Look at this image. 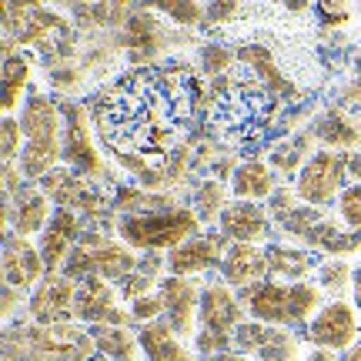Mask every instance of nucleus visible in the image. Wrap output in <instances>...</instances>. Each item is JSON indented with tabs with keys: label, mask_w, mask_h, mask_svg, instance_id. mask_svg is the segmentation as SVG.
<instances>
[{
	"label": "nucleus",
	"mask_w": 361,
	"mask_h": 361,
	"mask_svg": "<svg viewBox=\"0 0 361 361\" xmlns=\"http://www.w3.org/2000/svg\"><path fill=\"white\" fill-rule=\"evenodd\" d=\"M191 67H130L94 90L87 111L101 147L111 151L134 184L157 171L180 144L194 111L204 107V84Z\"/></svg>",
	"instance_id": "1"
},
{
	"label": "nucleus",
	"mask_w": 361,
	"mask_h": 361,
	"mask_svg": "<svg viewBox=\"0 0 361 361\" xmlns=\"http://www.w3.org/2000/svg\"><path fill=\"white\" fill-rule=\"evenodd\" d=\"M204 111L211 107L214 128L234 144L261 141L278 117V97L261 84L251 71L241 78H214L204 90Z\"/></svg>",
	"instance_id": "2"
},
{
	"label": "nucleus",
	"mask_w": 361,
	"mask_h": 361,
	"mask_svg": "<svg viewBox=\"0 0 361 361\" xmlns=\"http://www.w3.org/2000/svg\"><path fill=\"white\" fill-rule=\"evenodd\" d=\"M17 117L24 128V151L17 164L30 184H37L44 174L64 164V111L51 94L30 90Z\"/></svg>",
	"instance_id": "3"
},
{
	"label": "nucleus",
	"mask_w": 361,
	"mask_h": 361,
	"mask_svg": "<svg viewBox=\"0 0 361 361\" xmlns=\"http://www.w3.org/2000/svg\"><path fill=\"white\" fill-rule=\"evenodd\" d=\"M94 355L97 345L90 338V328L74 322H11L4 328V361H90Z\"/></svg>",
	"instance_id": "4"
},
{
	"label": "nucleus",
	"mask_w": 361,
	"mask_h": 361,
	"mask_svg": "<svg viewBox=\"0 0 361 361\" xmlns=\"http://www.w3.org/2000/svg\"><path fill=\"white\" fill-rule=\"evenodd\" d=\"M322 288L311 281H274L264 278L261 284H251L241 291V301L247 308V318L274 328H308L311 318L322 311Z\"/></svg>",
	"instance_id": "5"
},
{
	"label": "nucleus",
	"mask_w": 361,
	"mask_h": 361,
	"mask_svg": "<svg viewBox=\"0 0 361 361\" xmlns=\"http://www.w3.org/2000/svg\"><path fill=\"white\" fill-rule=\"evenodd\" d=\"M247 322V308L241 295H234V288L224 278L204 284L201 295V311H197V335H194V348L201 358L207 355H221L231 351L234 331Z\"/></svg>",
	"instance_id": "6"
},
{
	"label": "nucleus",
	"mask_w": 361,
	"mask_h": 361,
	"mask_svg": "<svg viewBox=\"0 0 361 361\" xmlns=\"http://www.w3.org/2000/svg\"><path fill=\"white\" fill-rule=\"evenodd\" d=\"M141 258L130 245H124L121 238H111L107 231H90L80 234L78 247L71 251V258L64 261L61 274H67L71 281H84V278H104V281H121L124 274L137 271Z\"/></svg>",
	"instance_id": "7"
},
{
	"label": "nucleus",
	"mask_w": 361,
	"mask_h": 361,
	"mask_svg": "<svg viewBox=\"0 0 361 361\" xmlns=\"http://www.w3.org/2000/svg\"><path fill=\"white\" fill-rule=\"evenodd\" d=\"M117 238L134 251H174L201 231V218L191 207H171L157 214H117Z\"/></svg>",
	"instance_id": "8"
},
{
	"label": "nucleus",
	"mask_w": 361,
	"mask_h": 361,
	"mask_svg": "<svg viewBox=\"0 0 361 361\" xmlns=\"http://www.w3.org/2000/svg\"><path fill=\"white\" fill-rule=\"evenodd\" d=\"M37 188L47 197L54 201V207H67V211H78L84 221H94V224H101L104 231L117 234V221L114 218L117 211L114 204L107 201L101 194V188H97V180L84 178V174H78L74 168H54L51 174H44V178L37 180Z\"/></svg>",
	"instance_id": "9"
},
{
	"label": "nucleus",
	"mask_w": 361,
	"mask_h": 361,
	"mask_svg": "<svg viewBox=\"0 0 361 361\" xmlns=\"http://www.w3.org/2000/svg\"><path fill=\"white\" fill-rule=\"evenodd\" d=\"M348 157L351 151H314L308 157V164L301 168V174L295 178V191L305 204L314 207H331L338 204L341 191L351 184L348 178Z\"/></svg>",
	"instance_id": "10"
},
{
	"label": "nucleus",
	"mask_w": 361,
	"mask_h": 361,
	"mask_svg": "<svg viewBox=\"0 0 361 361\" xmlns=\"http://www.w3.org/2000/svg\"><path fill=\"white\" fill-rule=\"evenodd\" d=\"M61 111H64V164L90 180H104L107 164H104L97 141H94V121H90L87 104L64 97Z\"/></svg>",
	"instance_id": "11"
},
{
	"label": "nucleus",
	"mask_w": 361,
	"mask_h": 361,
	"mask_svg": "<svg viewBox=\"0 0 361 361\" xmlns=\"http://www.w3.org/2000/svg\"><path fill=\"white\" fill-rule=\"evenodd\" d=\"M117 37H121V47H124V54L130 57V64L147 67V64H154L161 54L180 47V37H184V34L168 30L151 11H137V13H130V20L117 30Z\"/></svg>",
	"instance_id": "12"
},
{
	"label": "nucleus",
	"mask_w": 361,
	"mask_h": 361,
	"mask_svg": "<svg viewBox=\"0 0 361 361\" xmlns=\"http://www.w3.org/2000/svg\"><path fill=\"white\" fill-rule=\"evenodd\" d=\"M157 295L164 301V322L174 328L178 338L197 335V311H201V295L204 284L197 278H180V274H164L157 284Z\"/></svg>",
	"instance_id": "13"
},
{
	"label": "nucleus",
	"mask_w": 361,
	"mask_h": 361,
	"mask_svg": "<svg viewBox=\"0 0 361 361\" xmlns=\"http://www.w3.org/2000/svg\"><path fill=\"white\" fill-rule=\"evenodd\" d=\"M74 298H78V281H71L61 271H47L44 281L27 295V318L37 324L74 322Z\"/></svg>",
	"instance_id": "14"
},
{
	"label": "nucleus",
	"mask_w": 361,
	"mask_h": 361,
	"mask_svg": "<svg viewBox=\"0 0 361 361\" xmlns=\"http://www.w3.org/2000/svg\"><path fill=\"white\" fill-rule=\"evenodd\" d=\"M305 335L314 348H328V351H338V355H345V351L358 341V314L351 308L348 301H328L322 305V311L311 318V324L305 328Z\"/></svg>",
	"instance_id": "15"
},
{
	"label": "nucleus",
	"mask_w": 361,
	"mask_h": 361,
	"mask_svg": "<svg viewBox=\"0 0 361 361\" xmlns=\"http://www.w3.org/2000/svg\"><path fill=\"white\" fill-rule=\"evenodd\" d=\"M231 241L221 231H197L188 238L184 245L168 251V274H180V278H201L207 271H221V261L228 255Z\"/></svg>",
	"instance_id": "16"
},
{
	"label": "nucleus",
	"mask_w": 361,
	"mask_h": 361,
	"mask_svg": "<svg viewBox=\"0 0 361 361\" xmlns=\"http://www.w3.org/2000/svg\"><path fill=\"white\" fill-rule=\"evenodd\" d=\"M74 322L87 324H124L130 328V311H121L117 305V284L104 278H84L78 281V298H74Z\"/></svg>",
	"instance_id": "17"
},
{
	"label": "nucleus",
	"mask_w": 361,
	"mask_h": 361,
	"mask_svg": "<svg viewBox=\"0 0 361 361\" xmlns=\"http://www.w3.org/2000/svg\"><path fill=\"white\" fill-rule=\"evenodd\" d=\"M218 231L231 241V245H271L274 234V218H271L268 204L261 201H238L224 207L218 221Z\"/></svg>",
	"instance_id": "18"
},
{
	"label": "nucleus",
	"mask_w": 361,
	"mask_h": 361,
	"mask_svg": "<svg viewBox=\"0 0 361 361\" xmlns=\"http://www.w3.org/2000/svg\"><path fill=\"white\" fill-rule=\"evenodd\" d=\"M47 274L40 247L24 234L4 231V284H13L20 291H34Z\"/></svg>",
	"instance_id": "19"
},
{
	"label": "nucleus",
	"mask_w": 361,
	"mask_h": 361,
	"mask_svg": "<svg viewBox=\"0 0 361 361\" xmlns=\"http://www.w3.org/2000/svg\"><path fill=\"white\" fill-rule=\"evenodd\" d=\"M54 201L40 191L37 184H27L17 197H4V231L34 238L47 228V221L54 218Z\"/></svg>",
	"instance_id": "20"
},
{
	"label": "nucleus",
	"mask_w": 361,
	"mask_h": 361,
	"mask_svg": "<svg viewBox=\"0 0 361 361\" xmlns=\"http://www.w3.org/2000/svg\"><path fill=\"white\" fill-rule=\"evenodd\" d=\"M80 234H84V218H80L78 211L57 207L54 218L47 221V228L37 234V247H40V255H44L47 271L64 268V261L71 258V251L78 247Z\"/></svg>",
	"instance_id": "21"
},
{
	"label": "nucleus",
	"mask_w": 361,
	"mask_h": 361,
	"mask_svg": "<svg viewBox=\"0 0 361 361\" xmlns=\"http://www.w3.org/2000/svg\"><path fill=\"white\" fill-rule=\"evenodd\" d=\"M308 128L322 147H331V151H358L361 147V121L351 117L341 104L314 114Z\"/></svg>",
	"instance_id": "22"
},
{
	"label": "nucleus",
	"mask_w": 361,
	"mask_h": 361,
	"mask_svg": "<svg viewBox=\"0 0 361 361\" xmlns=\"http://www.w3.org/2000/svg\"><path fill=\"white\" fill-rule=\"evenodd\" d=\"M221 278L238 288V291H245L251 284H261L268 274V255H264V247L261 245H231L228 247V255L221 261Z\"/></svg>",
	"instance_id": "23"
},
{
	"label": "nucleus",
	"mask_w": 361,
	"mask_h": 361,
	"mask_svg": "<svg viewBox=\"0 0 361 361\" xmlns=\"http://www.w3.org/2000/svg\"><path fill=\"white\" fill-rule=\"evenodd\" d=\"M238 64H245V71H251L278 101H284V104L298 101V87L281 74V67L274 64V57H271L268 47H261V44H245V47H238Z\"/></svg>",
	"instance_id": "24"
},
{
	"label": "nucleus",
	"mask_w": 361,
	"mask_h": 361,
	"mask_svg": "<svg viewBox=\"0 0 361 361\" xmlns=\"http://www.w3.org/2000/svg\"><path fill=\"white\" fill-rule=\"evenodd\" d=\"M264 255H268V274L274 281H308L311 271H318L322 264L311 247L281 245V241H271Z\"/></svg>",
	"instance_id": "25"
},
{
	"label": "nucleus",
	"mask_w": 361,
	"mask_h": 361,
	"mask_svg": "<svg viewBox=\"0 0 361 361\" xmlns=\"http://www.w3.org/2000/svg\"><path fill=\"white\" fill-rule=\"evenodd\" d=\"M305 245H308L311 251L328 255V258H345V255L361 251V228H345V224H338V221L324 218L308 231Z\"/></svg>",
	"instance_id": "26"
},
{
	"label": "nucleus",
	"mask_w": 361,
	"mask_h": 361,
	"mask_svg": "<svg viewBox=\"0 0 361 361\" xmlns=\"http://www.w3.org/2000/svg\"><path fill=\"white\" fill-rule=\"evenodd\" d=\"M111 204H114L117 214H157V211L180 207L174 191H147L141 184H121V188H114Z\"/></svg>",
	"instance_id": "27"
},
{
	"label": "nucleus",
	"mask_w": 361,
	"mask_h": 361,
	"mask_svg": "<svg viewBox=\"0 0 361 361\" xmlns=\"http://www.w3.org/2000/svg\"><path fill=\"white\" fill-rule=\"evenodd\" d=\"M314 134L311 128L298 130V134H288L284 141H278L274 147L268 151V164L274 174H284V178H298L301 168L308 164V157L314 154Z\"/></svg>",
	"instance_id": "28"
},
{
	"label": "nucleus",
	"mask_w": 361,
	"mask_h": 361,
	"mask_svg": "<svg viewBox=\"0 0 361 361\" xmlns=\"http://www.w3.org/2000/svg\"><path fill=\"white\" fill-rule=\"evenodd\" d=\"M231 191L238 201H268L271 194L278 191V174L271 171L268 161H241V168L234 171Z\"/></svg>",
	"instance_id": "29"
},
{
	"label": "nucleus",
	"mask_w": 361,
	"mask_h": 361,
	"mask_svg": "<svg viewBox=\"0 0 361 361\" xmlns=\"http://www.w3.org/2000/svg\"><path fill=\"white\" fill-rule=\"evenodd\" d=\"M141 351L147 355V361H197L191 358V351L184 348L174 335V328H171L164 318L161 322H151V324H141Z\"/></svg>",
	"instance_id": "30"
},
{
	"label": "nucleus",
	"mask_w": 361,
	"mask_h": 361,
	"mask_svg": "<svg viewBox=\"0 0 361 361\" xmlns=\"http://www.w3.org/2000/svg\"><path fill=\"white\" fill-rule=\"evenodd\" d=\"M30 74H34V61L27 57V54L13 51V54H4V71H0V78H4V114H13L17 107H24L27 94H30Z\"/></svg>",
	"instance_id": "31"
},
{
	"label": "nucleus",
	"mask_w": 361,
	"mask_h": 361,
	"mask_svg": "<svg viewBox=\"0 0 361 361\" xmlns=\"http://www.w3.org/2000/svg\"><path fill=\"white\" fill-rule=\"evenodd\" d=\"M90 338L97 345V355L111 361H137V351H141V338L130 335V328L124 324H94L90 328Z\"/></svg>",
	"instance_id": "32"
},
{
	"label": "nucleus",
	"mask_w": 361,
	"mask_h": 361,
	"mask_svg": "<svg viewBox=\"0 0 361 361\" xmlns=\"http://www.w3.org/2000/svg\"><path fill=\"white\" fill-rule=\"evenodd\" d=\"M228 204H231V201H228V184H224V180L201 178L197 184H194L191 211L201 218V224H218Z\"/></svg>",
	"instance_id": "33"
},
{
	"label": "nucleus",
	"mask_w": 361,
	"mask_h": 361,
	"mask_svg": "<svg viewBox=\"0 0 361 361\" xmlns=\"http://www.w3.org/2000/svg\"><path fill=\"white\" fill-rule=\"evenodd\" d=\"M144 11L168 17L178 30H191V27L204 24V7L197 0H144Z\"/></svg>",
	"instance_id": "34"
},
{
	"label": "nucleus",
	"mask_w": 361,
	"mask_h": 361,
	"mask_svg": "<svg viewBox=\"0 0 361 361\" xmlns=\"http://www.w3.org/2000/svg\"><path fill=\"white\" fill-rule=\"evenodd\" d=\"M238 64V51H231L228 44H221V40H204L201 47H197V71L204 74V78H224V74H231V67Z\"/></svg>",
	"instance_id": "35"
},
{
	"label": "nucleus",
	"mask_w": 361,
	"mask_h": 361,
	"mask_svg": "<svg viewBox=\"0 0 361 361\" xmlns=\"http://www.w3.org/2000/svg\"><path fill=\"white\" fill-rule=\"evenodd\" d=\"M255 361H301L298 338L291 335V328H274L271 324L268 341L255 351Z\"/></svg>",
	"instance_id": "36"
},
{
	"label": "nucleus",
	"mask_w": 361,
	"mask_h": 361,
	"mask_svg": "<svg viewBox=\"0 0 361 361\" xmlns=\"http://www.w3.org/2000/svg\"><path fill=\"white\" fill-rule=\"evenodd\" d=\"M318 288L322 291H328V295H335L341 298V291L345 288H351V278H355V268H351L345 258H328L318 264Z\"/></svg>",
	"instance_id": "37"
},
{
	"label": "nucleus",
	"mask_w": 361,
	"mask_h": 361,
	"mask_svg": "<svg viewBox=\"0 0 361 361\" xmlns=\"http://www.w3.org/2000/svg\"><path fill=\"white\" fill-rule=\"evenodd\" d=\"M324 221V207H314V204H298L295 211H288L281 221H278V228L284 231V238H295V241H305L308 231Z\"/></svg>",
	"instance_id": "38"
},
{
	"label": "nucleus",
	"mask_w": 361,
	"mask_h": 361,
	"mask_svg": "<svg viewBox=\"0 0 361 361\" xmlns=\"http://www.w3.org/2000/svg\"><path fill=\"white\" fill-rule=\"evenodd\" d=\"M84 80H87V71L80 67V61H74V64H67V67H57V71H47V84L57 94H64V97H74L84 87Z\"/></svg>",
	"instance_id": "39"
},
{
	"label": "nucleus",
	"mask_w": 361,
	"mask_h": 361,
	"mask_svg": "<svg viewBox=\"0 0 361 361\" xmlns=\"http://www.w3.org/2000/svg\"><path fill=\"white\" fill-rule=\"evenodd\" d=\"M20 151H24L20 117L4 114V121H0V157H4V161H20Z\"/></svg>",
	"instance_id": "40"
},
{
	"label": "nucleus",
	"mask_w": 361,
	"mask_h": 361,
	"mask_svg": "<svg viewBox=\"0 0 361 361\" xmlns=\"http://www.w3.org/2000/svg\"><path fill=\"white\" fill-rule=\"evenodd\" d=\"M335 207H338V218H341L345 228H361V184L351 180L348 188L341 191Z\"/></svg>",
	"instance_id": "41"
},
{
	"label": "nucleus",
	"mask_w": 361,
	"mask_h": 361,
	"mask_svg": "<svg viewBox=\"0 0 361 361\" xmlns=\"http://www.w3.org/2000/svg\"><path fill=\"white\" fill-rule=\"evenodd\" d=\"M154 284H161L157 278H151V274H144V271H130V274H124L121 281H117V295L124 298V301H137V298L151 295V288Z\"/></svg>",
	"instance_id": "42"
},
{
	"label": "nucleus",
	"mask_w": 361,
	"mask_h": 361,
	"mask_svg": "<svg viewBox=\"0 0 361 361\" xmlns=\"http://www.w3.org/2000/svg\"><path fill=\"white\" fill-rule=\"evenodd\" d=\"M128 311H130V318H134L137 324H151V322H161V318H164V301H161L157 291H151V295L130 301Z\"/></svg>",
	"instance_id": "43"
},
{
	"label": "nucleus",
	"mask_w": 361,
	"mask_h": 361,
	"mask_svg": "<svg viewBox=\"0 0 361 361\" xmlns=\"http://www.w3.org/2000/svg\"><path fill=\"white\" fill-rule=\"evenodd\" d=\"M358 4V0H314V7L322 13V24L324 27H345L351 20L348 7Z\"/></svg>",
	"instance_id": "44"
},
{
	"label": "nucleus",
	"mask_w": 361,
	"mask_h": 361,
	"mask_svg": "<svg viewBox=\"0 0 361 361\" xmlns=\"http://www.w3.org/2000/svg\"><path fill=\"white\" fill-rule=\"evenodd\" d=\"M241 11V0H207L204 7V24H228Z\"/></svg>",
	"instance_id": "45"
},
{
	"label": "nucleus",
	"mask_w": 361,
	"mask_h": 361,
	"mask_svg": "<svg viewBox=\"0 0 361 361\" xmlns=\"http://www.w3.org/2000/svg\"><path fill=\"white\" fill-rule=\"evenodd\" d=\"M298 201H301V197H298L295 188H278V191H274V194L268 197V211H271V218H274V221H281L284 214H288V211H295Z\"/></svg>",
	"instance_id": "46"
},
{
	"label": "nucleus",
	"mask_w": 361,
	"mask_h": 361,
	"mask_svg": "<svg viewBox=\"0 0 361 361\" xmlns=\"http://www.w3.org/2000/svg\"><path fill=\"white\" fill-rule=\"evenodd\" d=\"M111 11H114V30H121L130 20V13L144 11V0H111Z\"/></svg>",
	"instance_id": "47"
},
{
	"label": "nucleus",
	"mask_w": 361,
	"mask_h": 361,
	"mask_svg": "<svg viewBox=\"0 0 361 361\" xmlns=\"http://www.w3.org/2000/svg\"><path fill=\"white\" fill-rule=\"evenodd\" d=\"M0 291H4V305H0V308H4V322L11 324L13 322V311L24 305V291H20V288H13V284H4Z\"/></svg>",
	"instance_id": "48"
},
{
	"label": "nucleus",
	"mask_w": 361,
	"mask_h": 361,
	"mask_svg": "<svg viewBox=\"0 0 361 361\" xmlns=\"http://www.w3.org/2000/svg\"><path fill=\"white\" fill-rule=\"evenodd\" d=\"M54 7H64L71 11V17H78L84 11H94V7H101V4H111V0H51Z\"/></svg>",
	"instance_id": "49"
},
{
	"label": "nucleus",
	"mask_w": 361,
	"mask_h": 361,
	"mask_svg": "<svg viewBox=\"0 0 361 361\" xmlns=\"http://www.w3.org/2000/svg\"><path fill=\"white\" fill-rule=\"evenodd\" d=\"M338 94H341V97H338L341 104H361V74L358 78H351L345 87L338 90Z\"/></svg>",
	"instance_id": "50"
},
{
	"label": "nucleus",
	"mask_w": 361,
	"mask_h": 361,
	"mask_svg": "<svg viewBox=\"0 0 361 361\" xmlns=\"http://www.w3.org/2000/svg\"><path fill=\"white\" fill-rule=\"evenodd\" d=\"M201 361H255V358L231 348V351H221V355H207V358H201Z\"/></svg>",
	"instance_id": "51"
},
{
	"label": "nucleus",
	"mask_w": 361,
	"mask_h": 361,
	"mask_svg": "<svg viewBox=\"0 0 361 361\" xmlns=\"http://www.w3.org/2000/svg\"><path fill=\"white\" fill-rule=\"evenodd\" d=\"M348 178L355 180V184H361V147L351 151V157H348Z\"/></svg>",
	"instance_id": "52"
},
{
	"label": "nucleus",
	"mask_w": 361,
	"mask_h": 361,
	"mask_svg": "<svg viewBox=\"0 0 361 361\" xmlns=\"http://www.w3.org/2000/svg\"><path fill=\"white\" fill-rule=\"evenodd\" d=\"M351 295H355V308L361 311V261L355 264V278H351Z\"/></svg>",
	"instance_id": "53"
},
{
	"label": "nucleus",
	"mask_w": 361,
	"mask_h": 361,
	"mask_svg": "<svg viewBox=\"0 0 361 361\" xmlns=\"http://www.w3.org/2000/svg\"><path fill=\"white\" fill-rule=\"evenodd\" d=\"M281 7H284V11H291V13H308L311 11V0H281Z\"/></svg>",
	"instance_id": "54"
},
{
	"label": "nucleus",
	"mask_w": 361,
	"mask_h": 361,
	"mask_svg": "<svg viewBox=\"0 0 361 361\" xmlns=\"http://www.w3.org/2000/svg\"><path fill=\"white\" fill-rule=\"evenodd\" d=\"M305 361H341L338 358V351H328V348H314Z\"/></svg>",
	"instance_id": "55"
},
{
	"label": "nucleus",
	"mask_w": 361,
	"mask_h": 361,
	"mask_svg": "<svg viewBox=\"0 0 361 361\" xmlns=\"http://www.w3.org/2000/svg\"><path fill=\"white\" fill-rule=\"evenodd\" d=\"M345 361H361V338L355 341V345H351L348 351H345Z\"/></svg>",
	"instance_id": "56"
},
{
	"label": "nucleus",
	"mask_w": 361,
	"mask_h": 361,
	"mask_svg": "<svg viewBox=\"0 0 361 361\" xmlns=\"http://www.w3.org/2000/svg\"><path fill=\"white\" fill-rule=\"evenodd\" d=\"M358 17H361V0H358Z\"/></svg>",
	"instance_id": "57"
},
{
	"label": "nucleus",
	"mask_w": 361,
	"mask_h": 361,
	"mask_svg": "<svg viewBox=\"0 0 361 361\" xmlns=\"http://www.w3.org/2000/svg\"><path fill=\"white\" fill-rule=\"evenodd\" d=\"M358 57H361V44H358Z\"/></svg>",
	"instance_id": "58"
}]
</instances>
